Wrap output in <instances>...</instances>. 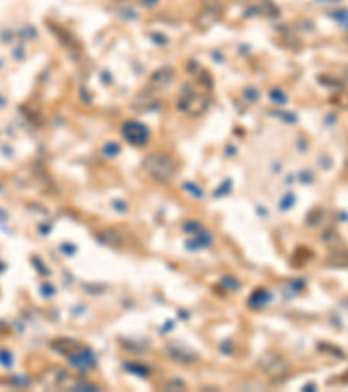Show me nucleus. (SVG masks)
Wrapping results in <instances>:
<instances>
[{"mask_svg": "<svg viewBox=\"0 0 348 392\" xmlns=\"http://www.w3.org/2000/svg\"><path fill=\"white\" fill-rule=\"evenodd\" d=\"M145 169L148 171L150 176H153V178L157 180H162V182H166V180H169L171 176L176 173V169H174V162L171 161L169 157H166V155H150L148 159L145 161Z\"/></svg>", "mask_w": 348, "mask_h": 392, "instance_id": "obj_1", "label": "nucleus"}]
</instances>
